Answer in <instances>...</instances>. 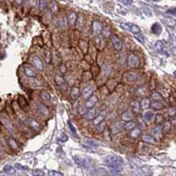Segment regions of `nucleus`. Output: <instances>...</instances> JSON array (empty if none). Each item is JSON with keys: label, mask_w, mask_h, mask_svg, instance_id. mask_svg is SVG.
Instances as JSON below:
<instances>
[{"label": "nucleus", "mask_w": 176, "mask_h": 176, "mask_svg": "<svg viewBox=\"0 0 176 176\" xmlns=\"http://www.w3.org/2000/svg\"><path fill=\"white\" fill-rule=\"evenodd\" d=\"M105 163L110 168L115 171H120V168H122V165H123V160L121 156L111 155L105 159Z\"/></svg>", "instance_id": "f257e3e1"}, {"label": "nucleus", "mask_w": 176, "mask_h": 176, "mask_svg": "<svg viewBox=\"0 0 176 176\" xmlns=\"http://www.w3.org/2000/svg\"><path fill=\"white\" fill-rule=\"evenodd\" d=\"M0 121L6 127V129L11 132V133H14V128H13V123L12 122L10 121V119L8 118V116L5 115V114H4V113H2V114H0Z\"/></svg>", "instance_id": "f03ea898"}, {"label": "nucleus", "mask_w": 176, "mask_h": 176, "mask_svg": "<svg viewBox=\"0 0 176 176\" xmlns=\"http://www.w3.org/2000/svg\"><path fill=\"white\" fill-rule=\"evenodd\" d=\"M74 160L77 165L79 166H81L83 167H85V168H88L91 166L92 165V160H89L88 158H83L80 156H75L74 157Z\"/></svg>", "instance_id": "7ed1b4c3"}, {"label": "nucleus", "mask_w": 176, "mask_h": 176, "mask_svg": "<svg viewBox=\"0 0 176 176\" xmlns=\"http://www.w3.org/2000/svg\"><path fill=\"white\" fill-rule=\"evenodd\" d=\"M110 36H111V41H112L115 49L117 51H120L122 49V41L115 34H110Z\"/></svg>", "instance_id": "20e7f679"}, {"label": "nucleus", "mask_w": 176, "mask_h": 176, "mask_svg": "<svg viewBox=\"0 0 176 176\" xmlns=\"http://www.w3.org/2000/svg\"><path fill=\"white\" fill-rule=\"evenodd\" d=\"M128 64L129 65L131 68H137L139 66V64H140V60L138 58L137 55L132 54L130 55L128 58Z\"/></svg>", "instance_id": "39448f33"}, {"label": "nucleus", "mask_w": 176, "mask_h": 176, "mask_svg": "<svg viewBox=\"0 0 176 176\" xmlns=\"http://www.w3.org/2000/svg\"><path fill=\"white\" fill-rule=\"evenodd\" d=\"M26 123H27L30 128H32L33 130H34L36 131H40L41 130V125H40V123L37 122L36 120H34V118H28V119H27Z\"/></svg>", "instance_id": "423d86ee"}, {"label": "nucleus", "mask_w": 176, "mask_h": 176, "mask_svg": "<svg viewBox=\"0 0 176 176\" xmlns=\"http://www.w3.org/2000/svg\"><path fill=\"white\" fill-rule=\"evenodd\" d=\"M24 73L29 78H36V76H37V73H36L35 70L33 67L29 66V65L24 66Z\"/></svg>", "instance_id": "0eeeda50"}, {"label": "nucleus", "mask_w": 176, "mask_h": 176, "mask_svg": "<svg viewBox=\"0 0 176 176\" xmlns=\"http://www.w3.org/2000/svg\"><path fill=\"white\" fill-rule=\"evenodd\" d=\"M103 27H102V24L100 21H94L93 23V32L94 34V35H100L101 34Z\"/></svg>", "instance_id": "6e6552de"}, {"label": "nucleus", "mask_w": 176, "mask_h": 176, "mask_svg": "<svg viewBox=\"0 0 176 176\" xmlns=\"http://www.w3.org/2000/svg\"><path fill=\"white\" fill-rule=\"evenodd\" d=\"M155 48H156V49H157V51L159 53H160L161 55H167L166 50L165 49V46H164V44H163V42L161 41H156Z\"/></svg>", "instance_id": "1a4fd4ad"}, {"label": "nucleus", "mask_w": 176, "mask_h": 176, "mask_svg": "<svg viewBox=\"0 0 176 176\" xmlns=\"http://www.w3.org/2000/svg\"><path fill=\"white\" fill-rule=\"evenodd\" d=\"M98 102V98L97 96H91L90 98L87 99L86 102H85V108L87 109H92L93 107H94V105Z\"/></svg>", "instance_id": "9d476101"}, {"label": "nucleus", "mask_w": 176, "mask_h": 176, "mask_svg": "<svg viewBox=\"0 0 176 176\" xmlns=\"http://www.w3.org/2000/svg\"><path fill=\"white\" fill-rule=\"evenodd\" d=\"M142 139L144 142H145L149 145H155L156 144V140H155L154 136L148 135V134H145V135L142 136Z\"/></svg>", "instance_id": "9b49d317"}, {"label": "nucleus", "mask_w": 176, "mask_h": 176, "mask_svg": "<svg viewBox=\"0 0 176 176\" xmlns=\"http://www.w3.org/2000/svg\"><path fill=\"white\" fill-rule=\"evenodd\" d=\"M151 134H152V136H155L156 138H159L160 139L162 137V127L161 126H158L156 127L155 129L152 130L151 131Z\"/></svg>", "instance_id": "f8f14e48"}, {"label": "nucleus", "mask_w": 176, "mask_h": 176, "mask_svg": "<svg viewBox=\"0 0 176 176\" xmlns=\"http://www.w3.org/2000/svg\"><path fill=\"white\" fill-rule=\"evenodd\" d=\"M124 79H126V81L134 82L137 79V75L136 74L135 72L130 71V72H128V73H126V74H125Z\"/></svg>", "instance_id": "ddd939ff"}, {"label": "nucleus", "mask_w": 176, "mask_h": 176, "mask_svg": "<svg viewBox=\"0 0 176 176\" xmlns=\"http://www.w3.org/2000/svg\"><path fill=\"white\" fill-rule=\"evenodd\" d=\"M93 93H94V87L93 86H88L86 87L84 92H83V97L85 100H87L88 98H90L92 95H93Z\"/></svg>", "instance_id": "4468645a"}, {"label": "nucleus", "mask_w": 176, "mask_h": 176, "mask_svg": "<svg viewBox=\"0 0 176 176\" xmlns=\"http://www.w3.org/2000/svg\"><path fill=\"white\" fill-rule=\"evenodd\" d=\"M33 64H34V66L37 68V69H39V70H43V64H42V62H41V60L40 59L39 56L34 55V56L33 57Z\"/></svg>", "instance_id": "2eb2a0df"}, {"label": "nucleus", "mask_w": 176, "mask_h": 176, "mask_svg": "<svg viewBox=\"0 0 176 176\" xmlns=\"http://www.w3.org/2000/svg\"><path fill=\"white\" fill-rule=\"evenodd\" d=\"M121 130H122V123H121V122H116V123H115V124L112 126V128H111V132H112V134L115 135V134L119 133V132L121 131Z\"/></svg>", "instance_id": "dca6fc26"}, {"label": "nucleus", "mask_w": 176, "mask_h": 176, "mask_svg": "<svg viewBox=\"0 0 176 176\" xmlns=\"http://www.w3.org/2000/svg\"><path fill=\"white\" fill-rule=\"evenodd\" d=\"M153 116H154L153 112H152V111H151V110H146V111L144 113V115H143L144 120H145L146 122H151V121L152 120Z\"/></svg>", "instance_id": "f3484780"}, {"label": "nucleus", "mask_w": 176, "mask_h": 176, "mask_svg": "<svg viewBox=\"0 0 176 176\" xmlns=\"http://www.w3.org/2000/svg\"><path fill=\"white\" fill-rule=\"evenodd\" d=\"M133 118V115L130 111H125L123 114L122 115V121H125V122H129V121H131V119Z\"/></svg>", "instance_id": "a211bd4d"}, {"label": "nucleus", "mask_w": 176, "mask_h": 176, "mask_svg": "<svg viewBox=\"0 0 176 176\" xmlns=\"http://www.w3.org/2000/svg\"><path fill=\"white\" fill-rule=\"evenodd\" d=\"M162 32V27L159 24V23H155L152 25L151 27V33H153L154 34H160Z\"/></svg>", "instance_id": "6ab92c4d"}, {"label": "nucleus", "mask_w": 176, "mask_h": 176, "mask_svg": "<svg viewBox=\"0 0 176 176\" xmlns=\"http://www.w3.org/2000/svg\"><path fill=\"white\" fill-rule=\"evenodd\" d=\"M4 173H5V174L10 175H14V174L16 173V169H15V167L12 166H10V165L4 166Z\"/></svg>", "instance_id": "aec40b11"}, {"label": "nucleus", "mask_w": 176, "mask_h": 176, "mask_svg": "<svg viewBox=\"0 0 176 176\" xmlns=\"http://www.w3.org/2000/svg\"><path fill=\"white\" fill-rule=\"evenodd\" d=\"M80 95V90L77 87H73L70 91V96L73 100H76L79 97Z\"/></svg>", "instance_id": "412c9836"}, {"label": "nucleus", "mask_w": 176, "mask_h": 176, "mask_svg": "<svg viewBox=\"0 0 176 176\" xmlns=\"http://www.w3.org/2000/svg\"><path fill=\"white\" fill-rule=\"evenodd\" d=\"M150 106L155 110H161L163 109V104L159 100H154L153 102L151 103Z\"/></svg>", "instance_id": "4be33fe9"}, {"label": "nucleus", "mask_w": 176, "mask_h": 176, "mask_svg": "<svg viewBox=\"0 0 176 176\" xmlns=\"http://www.w3.org/2000/svg\"><path fill=\"white\" fill-rule=\"evenodd\" d=\"M76 20H77V14L75 13H70L68 15V21H69L70 25L73 26L76 23Z\"/></svg>", "instance_id": "5701e85b"}, {"label": "nucleus", "mask_w": 176, "mask_h": 176, "mask_svg": "<svg viewBox=\"0 0 176 176\" xmlns=\"http://www.w3.org/2000/svg\"><path fill=\"white\" fill-rule=\"evenodd\" d=\"M7 142H8V144H9L10 147H11L13 150L19 149V145H18V144H17L16 140L13 139V137H9V138L7 139Z\"/></svg>", "instance_id": "b1692460"}, {"label": "nucleus", "mask_w": 176, "mask_h": 176, "mask_svg": "<svg viewBox=\"0 0 176 176\" xmlns=\"http://www.w3.org/2000/svg\"><path fill=\"white\" fill-rule=\"evenodd\" d=\"M85 143L86 145H89L91 146H99L100 145V142H98L97 140H94V139H90V138H85Z\"/></svg>", "instance_id": "393cba45"}, {"label": "nucleus", "mask_w": 176, "mask_h": 176, "mask_svg": "<svg viewBox=\"0 0 176 176\" xmlns=\"http://www.w3.org/2000/svg\"><path fill=\"white\" fill-rule=\"evenodd\" d=\"M38 112L41 115H47L49 114V111H48L47 108L44 105H42V104H40L38 106Z\"/></svg>", "instance_id": "a878e982"}, {"label": "nucleus", "mask_w": 176, "mask_h": 176, "mask_svg": "<svg viewBox=\"0 0 176 176\" xmlns=\"http://www.w3.org/2000/svg\"><path fill=\"white\" fill-rule=\"evenodd\" d=\"M150 105H151V101H150L149 99H144L141 101L140 107L143 109H147L150 108Z\"/></svg>", "instance_id": "bb28decb"}, {"label": "nucleus", "mask_w": 176, "mask_h": 176, "mask_svg": "<svg viewBox=\"0 0 176 176\" xmlns=\"http://www.w3.org/2000/svg\"><path fill=\"white\" fill-rule=\"evenodd\" d=\"M41 97L46 101H50L51 100V96L49 94V93L47 92V91H42L41 93Z\"/></svg>", "instance_id": "cd10ccee"}, {"label": "nucleus", "mask_w": 176, "mask_h": 176, "mask_svg": "<svg viewBox=\"0 0 176 176\" xmlns=\"http://www.w3.org/2000/svg\"><path fill=\"white\" fill-rule=\"evenodd\" d=\"M55 80L56 85H59V86H62V85H64V78H63L62 76H60V75H56Z\"/></svg>", "instance_id": "c85d7f7f"}, {"label": "nucleus", "mask_w": 176, "mask_h": 176, "mask_svg": "<svg viewBox=\"0 0 176 176\" xmlns=\"http://www.w3.org/2000/svg\"><path fill=\"white\" fill-rule=\"evenodd\" d=\"M95 116H96V111H95L94 109H91V110H89V111L86 113V115H85V117H86L87 119H89V120L94 119Z\"/></svg>", "instance_id": "c756f323"}, {"label": "nucleus", "mask_w": 176, "mask_h": 176, "mask_svg": "<svg viewBox=\"0 0 176 176\" xmlns=\"http://www.w3.org/2000/svg\"><path fill=\"white\" fill-rule=\"evenodd\" d=\"M131 107H132V109L135 113H138L140 111V104L138 103V101L136 100H134L132 103H131Z\"/></svg>", "instance_id": "7c9ffc66"}, {"label": "nucleus", "mask_w": 176, "mask_h": 176, "mask_svg": "<svg viewBox=\"0 0 176 176\" xmlns=\"http://www.w3.org/2000/svg\"><path fill=\"white\" fill-rule=\"evenodd\" d=\"M134 37H135L136 39L139 41V42H141V43H144V42H145L144 35H143L140 32H138V33H135V34H134Z\"/></svg>", "instance_id": "2f4dec72"}, {"label": "nucleus", "mask_w": 176, "mask_h": 176, "mask_svg": "<svg viewBox=\"0 0 176 176\" xmlns=\"http://www.w3.org/2000/svg\"><path fill=\"white\" fill-rule=\"evenodd\" d=\"M125 129L127 130H133L134 128H136V123L134 122H130V121H129V122H127L126 124H125Z\"/></svg>", "instance_id": "473e14b6"}, {"label": "nucleus", "mask_w": 176, "mask_h": 176, "mask_svg": "<svg viewBox=\"0 0 176 176\" xmlns=\"http://www.w3.org/2000/svg\"><path fill=\"white\" fill-rule=\"evenodd\" d=\"M151 98H152V100H162V96L160 95V93H158V92H154V93H152V94H151Z\"/></svg>", "instance_id": "72a5a7b5"}, {"label": "nucleus", "mask_w": 176, "mask_h": 176, "mask_svg": "<svg viewBox=\"0 0 176 176\" xmlns=\"http://www.w3.org/2000/svg\"><path fill=\"white\" fill-rule=\"evenodd\" d=\"M102 121H104V116L102 115H98V116H96V117L94 118V125H98L100 122H101Z\"/></svg>", "instance_id": "f704fd0d"}, {"label": "nucleus", "mask_w": 176, "mask_h": 176, "mask_svg": "<svg viewBox=\"0 0 176 176\" xmlns=\"http://www.w3.org/2000/svg\"><path fill=\"white\" fill-rule=\"evenodd\" d=\"M131 25L130 23H128V22H124V23H121L120 24V27L123 28L124 30L126 31H130V27H131Z\"/></svg>", "instance_id": "c9c22d12"}, {"label": "nucleus", "mask_w": 176, "mask_h": 176, "mask_svg": "<svg viewBox=\"0 0 176 176\" xmlns=\"http://www.w3.org/2000/svg\"><path fill=\"white\" fill-rule=\"evenodd\" d=\"M14 167H15L16 170H20V171H25V170H27V169L26 166H22L20 163H16L15 166H14Z\"/></svg>", "instance_id": "e433bc0d"}, {"label": "nucleus", "mask_w": 176, "mask_h": 176, "mask_svg": "<svg viewBox=\"0 0 176 176\" xmlns=\"http://www.w3.org/2000/svg\"><path fill=\"white\" fill-rule=\"evenodd\" d=\"M101 34H103L104 37H108V36H109L111 34V30L109 29V27H106V28L102 29Z\"/></svg>", "instance_id": "4c0bfd02"}, {"label": "nucleus", "mask_w": 176, "mask_h": 176, "mask_svg": "<svg viewBox=\"0 0 176 176\" xmlns=\"http://www.w3.org/2000/svg\"><path fill=\"white\" fill-rule=\"evenodd\" d=\"M68 125H69V128H70V131L72 132V134L75 136L77 135V130H76V129H75L74 125L72 124V122H70V121H69V122H68Z\"/></svg>", "instance_id": "58836bf2"}, {"label": "nucleus", "mask_w": 176, "mask_h": 176, "mask_svg": "<svg viewBox=\"0 0 176 176\" xmlns=\"http://www.w3.org/2000/svg\"><path fill=\"white\" fill-rule=\"evenodd\" d=\"M56 26H57L58 27H65V23H64V19L60 18V19H56Z\"/></svg>", "instance_id": "ea45409f"}, {"label": "nucleus", "mask_w": 176, "mask_h": 176, "mask_svg": "<svg viewBox=\"0 0 176 176\" xmlns=\"http://www.w3.org/2000/svg\"><path fill=\"white\" fill-rule=\"evenodd\" d=\"M32 175H36V176H43L45 174L43 171H41L40 169H36V170H33L32 172Z\"/></svg>", "instance_id": "a19ab883"}, {"label": "nucleus", "mask_w": 176, "mask_h": 176, "mask_svg": "<svg viewBox=\"0 0 176 176\" xmlns=\"http://www.w3.org/2000/svg\"><path fill=\"white\" fill-rule=\"evenodd\" d=\"M130 135H131V137H133V138L137 137L138 136L140 135V130H138V129H136V128H134Z\"/></svg>", "instance_id": "79ce46f5"}, {"label": "nucleus", "mask_w": 176, "mask_h": 176, "mask_svg": "<svg viewBox=\"0 0 176 176\" xmlns=\"http://www.w3.org/2000/svg\"><path fill=\"white\" fill-rule=\"evenodd\" d=\"M47 6V2L46 0H39V7L41 10H44Z\"/></svg>", "instance_id": "37998d69"}, {"label": "nucleus", "mask_w": 176, "mask_h": 176, "mask_svg": "<svg viewBox=\"0 0 176 176\" xmlns=\"http://www.w3.org/2000/svg\"><path fill=\"white\" fill-rule=\"evenodd\" d=\"M105 126H106V123L104 122V121H102L101 122H100L99 124H98V130L99 131H103L104 130V129H105Z\"/></svg>", "instance_id": "c03bdc74"}, {"label": "nucleus", "mask_w": 176, "mask_h": 176, "mask_svg": "<svg viewBox=\"0 0 176 176\" xmlns=\"http://www.w3.org/2000/svg\"><path fill=\"white\" fill-rule=\"evenodd\" d=\"M125 5H131L133 4V0H117Z\"/></svg>", "instance_id": "a18cd8bd"}, {"label": "nucleus", "mask_w": 176, "mask_h": 176, "mask_svg": "<svg viewBox=\"0 0 176 176\" xmlns=\"http://www.w3.org/2000/svg\"><path fill=\"white\" fill-rule=\"evenodd\" d=\"M130 32H132L133 34H135V33H138V32H140V28L137 27V26H136V25H131V27H130Z\"/></svg>", "instance_id": "49530a36"}, {"label": "nucleus", "mask_w": 176, "mask_h": 176, "mask_svg": "<svg viewBox=\"0 0 176 176\" xmlns=\"http://www.w3.org/2000/svg\"><path fill=\"white\" fill-rule=\"evenodd\" d=\"M49 175H53V176H63V174L60 173V172H57V171H51L49 172Z\"/></svg>", "instance_id": "de8ad7c7"}, {"label": "nucleus", "mask_w": 176, "mask_h": 176, "mask_svg": "<svg viewBox=\"0 0 176 176\" xmlns=\"http://www.w3.org/2000/svg\"><path fill=\"white\" fill-rule=\"evenodd\" d=\"M162 121H163L162 115H156V118H155V122H157V123H160V122H162Z\"/></svg>", "instance_id": "09e8293b"}, {"label": "nucleus", "mask_w": 176, "mask_h": 176, "mask_svg": "<svg viewBox=\"0 0 176 176\" xmlns=\"http://www.w3.org/2000/svg\"><path fill=\"white\" fill-rule=\"evenodd\" d=\"M170 128H171V122H166L165 123H164V129H165L166 130H168Z\"/></svg>", "instance_id": "8fccbe9b"}, {"label": "nucleus", "mask_w": 176, "mask_h": 176, "mask_svg": "<svg viewBox=\"0 0 176 176\" xmlns=\"http://www.w3.org/2000/svg\"><path fill=\"white\" fill-rule=\"evenodd\" d=\"M68 140V136L65 134H63L62 135V137L61 138H59V141H62V142H65V141H67Z\"/></svg>", "instance_id": "3c124183"}, {"label": "nucleus", "mask_w": 176, "mask_h": 176, "mask_svg": "<svg viewBox=\"0 0 176 176\" xmlns=\"http://www.w3.org/2000/svg\"><path fill=\"white\" fill-rule=\"evenodd\" d=\"M167 13H173V15H175V9L174 8V9H173V11L168 10V11H167Z\"/></svg>", "instance_id": "603ef678"}, {"label": "nucleus", "mask_w": 176, "mask_h": 176, "mask_svg": "<svg viewBox=\"0 0 176 176\" xmlns=\"http://www.w3.org/2000/svg\"><path fill=\"white\" fill-rule=\"evenodd\" d=\"M16 1V3L18 4H22V2H23V0H15Z\"/></svg>", "instance_id": "864d4df0"}]
</instances>
